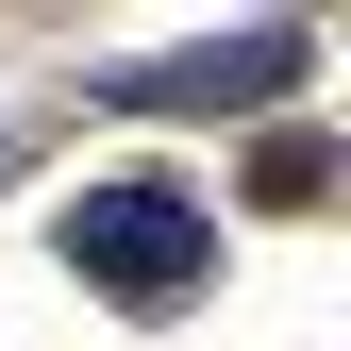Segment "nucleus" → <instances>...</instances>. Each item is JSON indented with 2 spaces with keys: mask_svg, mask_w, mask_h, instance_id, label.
I'll return each instance as SVG.
<instances>
[{
  "mask_svg": "<svg viewBox=\"0 0 351 351\" xmlns=\"http://www.w3.org/2000/svg\"><path fill=\"white\" fill-rule=\"evenodd\" d=\"M67 268L101 285V301H134V318H167V301L217 268V217L184 184H84L67 201Z\"/></svg>",
  "mask_w": 351,
  "mask_h": 351,
  "instance_id": "f257e3e1",
  "label": "nucleus"
},
{
  "mask_svg": "<svg viewBox=\"0 0 351 351\" xmlns=\"http://www.w3.org/2000/svg\"><path fill=\"white\" fill-rule=\"evenodd\" d=\"M251 84H301V34H234V51H184V67H134L117 101H134V117H217V101H251Z\"/></svg>",
  "mask_w": 351,
  "mask_h": 351,
  "instance_id": "f03ea898",
  "label": "nucleus"
},
{
  "mask_svg": "<svg viewBox=\"0 0 351 351\" xmlns=\"http://www.w3.org/2000/svg\"><path fill=\"white\" fill-rule=\"evenodd\" d=\"M318 184H335V151H318V134H268V167H251V201H318Z\"/></svg>",
  "mask_w": 351,
  "mask_h": 351,
  "instance_id": "7ed1b4c3",
  "label": "nucleus"
}]
</instances>
